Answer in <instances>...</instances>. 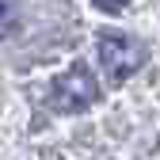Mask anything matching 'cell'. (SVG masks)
<instances>
[{
    "mask_svg": "<svg viewBox=\"0 0 160 160\" xmlns=\"http://www.w3.org/2000/svg\"><path fill=\"white\" fill-rule=\"evenodd\" d=\"M99 61H103L111 84H122L126 76H133L145 61V50L133 42L130 34H103L99 38Z\"/></svg>",
    "mask_w": 160,
    "mask_h": 160,
    "instance_id": "2",
    "label": "cell"
},
{
    "mask_svg": "<svg viewBox=\"0 0 160 160\" xmlns=\"http://www.w3.org/2000/svg\"><path fill=\"white\" fill-rule=\"evenodd\" d=\"M92 4H95L99 12H107V15H114V12H122V8H126V0H92Z\"/></svg>",
    "mask_w": 160,
    "mask_h": 160,
    "instance_id": "3",
    "label": "cell"
},
{
    "mask_svg": "<svg viewBox=\"0 0 160 160\" xmlns=\"http://www.w3.org/2000/svg\"><path fill=\"white\" fill-rule=\"evenodd\" d=\"M95 99H99V84H95V76H92L84 65L65 69V72L50 84V107L61 111V114H76V111L92 107Z\"/></svg>",
    "mask_w": 160,
    "mask_h": 160,
    "instance_id": "1",
    "label": "cell"
}]
</instances>
